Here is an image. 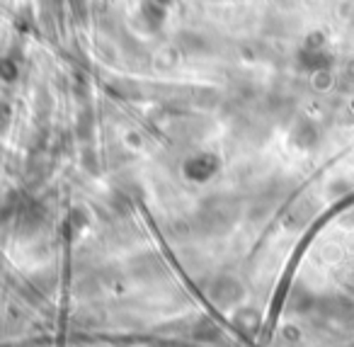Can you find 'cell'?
I'll use <instances>...</instances> for the list:
<instances>
[{"mask_svg": "<svg viewBox=\"0 0 354 347\" xmlns=\"http://www.w3.org/2000/svg\"><path fill=\"white\" fill-rule=\"evenodd\" d=\"M71 6H73L75 10H78V8L83 10V8H85V0H71Z\"/></svg>", "mask_w": 354, "mask_h": 347, "instance_id": "6da1fadb", "label": "cell"}]
</instances>
